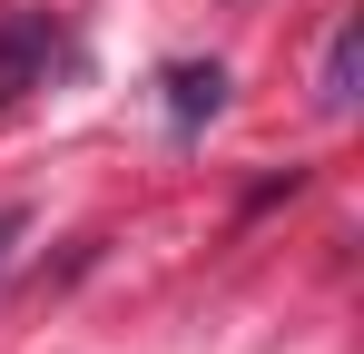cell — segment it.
Listing matches in <instances>:
<instances>
[{"label":"cell","mask_w":364,"mask_h":354,"mask_svg":"<svg viewBox=\"0 0 364 354\" xmlns=\"http://www.w3.org/2000/svg\"><path fill=\"white\" fill-rule=\"evenodd\" d=\"M50 50H60V30H50V10H0V118L20 109L40 79H50Z\"/></svg>","instance_id":"obj_1"},{"label":"cell","mask_w":364,"mask_h":354,"mask_svg":"<svg viewBox=\"0 0 364 354\" xmlns=\"http://www.w3.org/2000/svg\"><path fill=\"white\" fill-rule=\"evenodd\" d=\"M315 99H325L335 118L364 99V30H355V20H335V40H325V89H315Z\"/></svg>","instance_id":"obj_2"},{"label":"cell","mask_w":364,"mask_h":354,"mask_svg":"<svg viewBox=\"0 0 364 354\" xmlns=\"http://www.w3.org/2000/svg\"><path fill=\"white\" fill-rule=\"evenodd\" d=\"M217 99H227V69H217V59H178V69H168V109H178V128L217 118Z\"/></svg>","instance_id":"obj_3"},{"label":"cell","mask_w":364,"mask_h":354,"mask_svg":"<svg viewBox=\"0 0 364 354\" xmlns=\"http://www.w3.org/2000/svg\"><path fill=\"white\" fill-rule=\"evenodd\" d=\"M20 227H30V217H20V207H0V266H10V246H20Z\"/></svg>","instance_id":"obj_4"}]
</instances>
